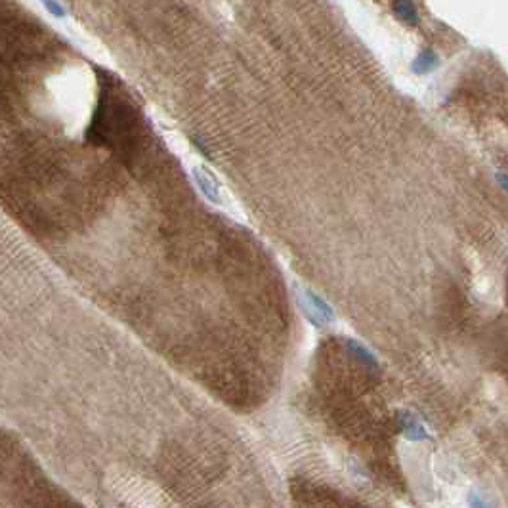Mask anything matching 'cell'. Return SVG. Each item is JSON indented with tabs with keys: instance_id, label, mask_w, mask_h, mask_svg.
Returning <instances> with one entry per match:
<instances>
[{
	"instance_id": "5b68a950",
	"label": "cell",
	"mask_w": 508,
	"mask_h": 508,
	"mask_svg": "<svg viewBox=\"0 0 508 508\" xmlns=\"http://www.w3.org/2000/svg\"><path fill=\"white\" fill-rule=\"evenodd\" d=\"M497 182H499V185H501L502 190L507 191L508 193V174L507 172H497Z\"/></svg>"
},
{
	"instance_id": "6da1fadb",
	"label": "cell",
	"mask_w": 508,
	"mask_h": 508,
	"mask_svg": "<svg viewBox=\"0 0 508 508\" xmlns=\"http://www.w3.org/2000/svg\"><path fill=\"white\" fill-rule=\"evenodd\" d=\"M438 67H440V58H438V54L434 52L432 48H426V50L419 52L413 63H411V71H413L415 75H428V73H432Z\"/></svg>"
},
{
	"instance_id": "277c9868",
	"label": "cell",
	"mask_w": 508,
	"mask_h": 508,
	"mask_svg": "<svg viewBox=\"0 0 508 508\" xmlns=\"http://www.w3.org/2000/svg\"><path fill=\"white\" fill-rule=\"evenodd\" d=\"M41 2L48 8V10H50V12H52V14L58 15V18H63V15H65V10H63V6L58 4L56 0H41Z\"/></svg>"
},
{
	"instance_id": "8992f818",
	"label": "cell",
	"mask_w": 508,
	"mask_h": 508,
	"mask_svg": "<svg viewBox=\"0 0 508 508\" xmlns=\"http://www.w3.org/2000/svg\"><path fill=\"white\" fill-rule=\"evenodd\" d=\"M470 504H472V507H488V502L481 501L480 495H476V493L470 495Z\"/></svg>"
},
{
	"instance_id": "7a4b0ae2",
	"label": "cell",
	"mask_w": 508,
	"mask_h": 508,
	"mask_svg": "<svg viewBox=\"0 0 508 508\" xmlns=\"http://www.w3.org/2000/svg\"><path fill=\"white\" fill-rule=\"evenodd\" d=\"M393 14L396 18L405 23L409 27H415L419 25V12L415 8L413 0H393Z\"/></svg>"
},
{
	"instance_id": "3957f363",
	"label": "cell",
	"mask_w": 508,
	"mask_h": 508,
	"mask_svg": "<svg viewBox=\"0 0 508 508\" xmlns=\"http://www.w3.org/2000/svg\"><path fill=\"white\" fill-rule=\"evenodd\" d=\"M400 424H401V430H403V434H405L409 440H428L426 428L422 426L419 420L415 419L413 415L401 413Z\"/></svg>"
}]
</instances>
